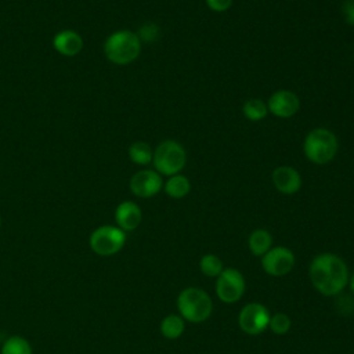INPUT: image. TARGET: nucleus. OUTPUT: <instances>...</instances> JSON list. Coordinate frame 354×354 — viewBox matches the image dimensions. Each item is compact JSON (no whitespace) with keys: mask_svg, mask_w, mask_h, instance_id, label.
Listing matches in <instances>:
<instances>
[{"mask_svg":"<svg viewBox=\"0 0 354 354\" xmlns=\"http://www.w3.org/2000/svg\"><path fill=\"white\" fill-rule=\"evenodd\" d=\"M142 41L138 35L129 29L112 32L104 41V54L115 65H129L141 54Z\"/></svg>","mask_w":354,"mask_h":354,"instance_id":"2","label":"nucleus"},{"mask_svg":"<svg viewBox=\"0 0 354 354\" xmlns=\"http://www.w3.org/2000/svg\"><path fill=\"white\" fill-rule=\"evenodd\" d=\"M245 288V277L236 268L227 267L216 278V295L223 303H236L243 296Z\"/></svg>","mask_w":354,"mask_h":354,"instance_id":"7","label":"nucleus"},{"mask_svg":"<svg viewBox=\"0 0 354 354\" xmlns=\"http://www.w3.org/2000/svg\"><path fill=\"white\" fill-rule=\"evenodd\" d=\"M0 354H32V346L22 336H11L3 343Z\"/></svg>","mask_w":354,"mask_h":354,"instance_id":"21","label":"nucleus"},{"mask_svg":"<svg viewBox=\"0 0 354 354\" xmlns=\"http://www.w3.org/2000/svg\"><path fill=\"white\" fill-rule=\"evenodd\" d=\"M249 250L253 256L261 257L272 248V235L266 228H256L250 232L248 239Z\"/></svg>","mask_w":354,"mask_h":354,"instance_id":"15","label":"nucleus"},{"mask_svg":"<svg viewBox=\"0 0 354 354\" xmlns=\"http://www.w3.org/2000/svg\"><path fill=\"white\" fill-rule=\"evenodd\" d=\"M206 6L214 12H224L231 8L234 0H205Z\"/></svg>","mask_w":354,"mask_h":354,"instance_id":"24","label":"nucleus"},{"mask_svg":"<svg viewBox=\"0 0 354 354\" xmlns=\"http://www.w3.org/2000/svg\"><path fill=\"white\" fill-rule=\"evenodd\" d=\"M290 326H292V321L289 315H286L285 313H275L274 315L270 317L268 328L275 335H286L290 330Z\"/></svg>","mask_w":354,"mask_h":354,"instance_id":"22","label":"nucleus"},{"mask_svg":"<svg viewBox=\"0 0 354 354\" xmlns=\"http://www.w3.org/2000/svg\"><path fill=\"white\" fill-rule=\"evenodd\" d=\"M243 116L250 122H260L268 116L267 102L260 98H249L242 105Z\"/></svg>","mask_w":354,"mask_h":354,"instance_id":"18","label":"nucleus"},{"mask_svg":"<svg viewBox=\"0 0 354 354\" xmlns=\"http://www.w3.org/2000/svg\"><path fill=\"white\" fill-rule=\"evenodd\" d=\"M177 310L184 321L201 324L212 315L213 301L203 289L188 286L177 296Z\"/></svg>","mask_w":354,"mask_h":354,"instance_id":"4","label":"nucleus"},{"mask_svg":"<svg viewBox=\"0 0 354 354\" xmlns=\"http://www.w3.org/2000/svg\"><path fill=\"white\" fill-rule=\"evenodd\" d=\"M295 254L286 246H272L261 256V267L271 277H283L295 267Z\"/></svg>","mask_w":354,"mask_h":354,"instance_id":"9","label":"nucleus"},{"mask_svg":"<svg viewBox=\"0 0 354 354\" xmlns=\"http://www.w3.org/2000/svg\"><path fill=\"white\" fill-rule=\"evenodd\" d=\"M163 178L153 169H142L136 171L129 181V188L138 198H152L163 189Z\"/></svg>","mask_w":354,"mask_h":354,"instance_id":"10","label":"nucleus"},{"mask_svg":"<svg viewBox=\"0 0 354 354\" xmlns=\"http://www.w3.org/2000/svg\"><path fill=\"white\" fill-rule=\"evenodd\" d=\"M141 41H148V40H155L158 37V26L153 24H147L141 26V30L137 33Z\"/></svg>","mask_w":354,"mask_h":354,"instance_id":"23","label":"nucleus"},{"mask_svg":"<svg viewBox=\"0 0 354 354\" xmlns=\"http://www.w3.org/2000/svg\"><path fill=\"white\" fill-rule=\"evenodd\" d=\"M0 225H1V217H0Z\"/></svg>","mask_w":354,"mask_h":354,"instance_id":"27","label":"nucleus"},{"mask_svg":"<svg viewBox=\"0 0 354 354\" xmlns=\"http://www.w3.org/2000/svg\"><path fill=\"white\" fill-rule=\"evenodd\" d=\"M82 36L72 29H64L54 35L53 47L54 50L64 57H75L83 50Z\"/></svg>","mask_w":354,"mask_h":354,"instance_id":"14","label":"nucleus"},{"mask_svg":"<svg viewBox=\"0 0 354 354\" xmlns=\"http://www.w3.org/2000/svg\"><path fill=\"white\" fill-rule=\"evenodd\" d=\"M152 165L153 170L160 176L170 177L178 174L187 165V151L178 141L166 138L153 149Z\"/></svg>","mask_w":354,"mask_h":354,"instance_id":"5","label":"nucleus"},{"mask_svg":"<svg viewBox=\"0 0 354 354\" xmlns=\"http://www.w3.org/2000/svg\"><path fill=\"white\" fill-rule=\"evenodd\" d=\"M342 12H343L344 21L348 25H354V0H344L342 6Z\"/></svg>","mask_w":354,"mask_h":354,"instance_id":"25","label":"nucleus"},{"mask_svg":"<svg viewBox=\"0 0 354 354\" xmlns=\"http://www.w3.org/2000/svg\"><path fill=\"white\" fill-rule=\"evenodd\" d=\"M313 286L324 296H336L348 285V267L346 261L335 253L317 254L308 267Z\"/></svg>","mask_w":354,"mask_h":354,"instance_id":"1","label":"nucleus"},{"mask_svg":"<svg viewBox=\"0 0 354 354\" xmlns=\"http://www.w3.org/2000/svg\"><path fill=\"white\" fill-rule=\"evenodd\" d=\"M142 220L141 207L133 201H123L115 210V221L124 232L136 230Z\"/></svg>","mask_w":354,"mask_h":354,"instance_id":"13","label":"nucleus"},{"mask_svg":"<svg viewBox=\"0 0 354 354\" xmlns=\"http://www.w3.org/2000/svg\"><path fill=\"white\" fill-rule=\"evenodd\" d=\"M271 181L275 189L282 195H293L300 191L301 174L293 166H278L271 171Z\"/></svg>","mask_w":354,"mask_h":354,"instance_id":"12","label":"nucleus"},{"mask_svg":"<svg viewBox=\"0 0 354 354\" xmlns=\"http://www.w3.org/2000/svg\"><path fill=\"white\" fill-rule=\"evenodd\" d=\"M185 329V321L181 315L170 314L160 322V333L166 339H178Z\"/></svg>","mask_w":354,"mask_h":354,"instance_id":"19","label":"nucleus"},{"mask_svg":"<svg viewBox=\"0 0 354 354\" xmlns=\"http://www.w3.org/2000/svg\"><path fill=\"white\" fill-rule=\"evenodd\" d=\"M348 286H350V290H351V293H353V296H354V272L350 275V278H348Z\"/></svg>","mask_w":354,"mask_h":354,"instance_id":"26","label":"nucleus"},{"mask_svg":"<svg viewBox=\"0 0 354 354\" xmlns=\"http://www.w3.org/2000/svg\"><path fill=\"white\" fill-rule=\"evenodd\" d=\"M163 191L166 192L167 196H170L173 199H181L189 194L191 181L187 176H184L181 173L170 176L163 183Z\"/></svg>","mask_w":354,"mask_h":354,"instance_id":"16","label":"nucleus"},{"mask_svg":"<svg viewBox=\"0 0 354 354\" xmlns=\"http://www.w3.org/2000/svg\"><path fill=\"white\" fill-rule=\"evenodd\" d=\"M339 151L337 136L326 127L310 130L303 140V153L314 165L330 163Z\"/></svg>","mask_w":354,"mask_h":354,"instance_id":"3","label":"nucleus"},{"mask_svg":"<svg viewBox=\"0 0 354 354\" xmlns=\"http://www.w3.org/2000/svg\"><path fill=\"white\" fill-rule=\"evenodd\" d=\"M270 317V311L264 304L252 301L241 308L238 325L248 335H260L268 328Z\"/></svg>","mask_w":354,"mask_h":354,"instance_id":"8","label":"nucleus"},{"mask_svg":"<svg viewBox=\"0 0 354 354\" xmlns=\"http://www.w3.org/2000/svg\"><path fill=\"white\" fill-rule=\"evenodd\" d=\"M267 108L271 115L278 119H290L300 109L299 95L288 88L274 91L267 100Z\"/></svg>","mask_w":354,"mask_h":354,"instance_id":"11","label":"nucleus"},{"mask_svg":"<svg viewBox=\"0 0 354 354\" xmlns=\"http://www.w3.org/2000/svg\"><path fill=\"white\" fill-rule=\"evenodd\" d=\"M90 248L98 256H112L126 243V232L118 225H101L90 235Z\"/></svg>","mask_w":354,"mask_h":354,"instance_id":"6","label":"nucleus"},{"mask_svg":"<svg viewBox=\"0 0 354 354\" xmlns=\"http://www.w3.org/2000/svg\"><path fill=\"white\" fill-rule=\"evenodd\" d=\"M199 270L206 277L217 278L224 270V264L218 256L213 253H206L199 260Z\"/></svg>","mask_w":354,"mask_h":354,"instance_id":"20","label":"nucleus"},{"mask_svg":"<svg viewBox=\"0 0 354 354\" xmlns=\"http://www.w3.org/2000/svg\"><path fill=\"white\" fill-rule=\"evenodd\" d=\"M129 159L138 166H147L152 163V156H153V149L152 147L145 142V141H134L130 144L127 149Z\"/></svg>","mask_w":354,"mask_h":354,"instance_id":"17","label":"nucleus"}]
</instances>
